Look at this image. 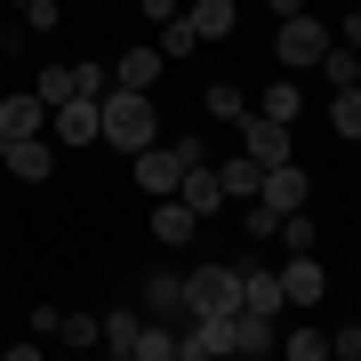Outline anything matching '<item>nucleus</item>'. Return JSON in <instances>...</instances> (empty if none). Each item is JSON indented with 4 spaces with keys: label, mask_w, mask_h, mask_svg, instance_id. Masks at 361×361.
<instances>
[{
    "label": "nucleus",
    "mask_w": 361,
    "mask_h": 361,
    "mask_svg": "<svg viewBox=\"0 0 361 361\" xmlns=\"http://www.w3.org/2000/svg\"><path fill=\"white\" fill-rule=\"evenodd\" d=\"M257 113H265V121H297V113H305V89H297V80H265Z\"/></svg>",
    "instance_id": "nucleus-19"
},
{
    "label": "nucleus",
    "mask_w": 361,
    "mask_h": 361,
    "mask_svg": "<svg viewBox=\"0 0 361 361\" xmlns=\"http://www.w3.org/2000/svg\"><path fill=\"white\" fill-rule=\"evenodd\" d=\"M329 353H345V361H361V329H337V337H329Z\"/></svg>",
    "instance_id": "nucleus-30"
},
{
    "label": "nucleus",
    "mask_w": 361,
    "mask_h": 361,
    "mask_svg": "<svg viewBox=\"0 0 361 361\" xmlns=\"http://www.w3.org/2000/svg\"><path fill=\"white\" fill-rule=\"evenodd\" d=\"M233 129H241V153L257 161V169H281V161H289V121H265V113H241V121H233Z\"/></svg>",
    "instance_id": "nucleus-5"
},
{
    "label": "nucleus",
    "mask_w": 361,
    "mask_h": 361,
    "mask_svg": "<svg viewBox=\"0 0 361 361\" xmlns=\"http://www.w3.org/2000/svg\"><path fill=\"white\" fill-rule=\"evenodd\" d=\"M193 49H201V32H193V16L177 8V16L161 25V56H193Z\"/></svg>",
    "instance_id": "nucleus-22"
},
{
    "label": "nucleus",
    "mask_w": 361,
    "mask_h": 361,
    "mask_svg": "<svg viewBox=\"0 0 361 361\" xmlns=\"http://www.w3.org/2000/svg\"><path fill=\"white\" fill-rule=\"evenodd\" d=\"M177 201L193 209V217L225 209V185H217V169H209V161H185V177H177Z\"/></svg>",
    "instance_id": "nucleus-11"
},
{
    "label": "nucleus",
    "mask_w": 361,
    "mask_h": 361,
    "mask_svg": "<svg viewBox=\"0 0 361 361\" xmlns=\"http://www.w3.org/2000/svg\"><path fill=\"white\" fill-rule=\"evenodd\" d=\"M193 233H201V217H193L177 193H161V209H153V241H161V249H185Z\"/></svg>",
    "instance_id": "nucleus-12"
},
{
    "label": "nucleus",
    "mask_w": 361,
    "mask_h": 361,
    "mask_svg": "<svg viewBox=\"0 0 361 361\" xmlns=\"http://www.w3.org/2000/svg\"><path fill=\"white\" fill-rule=\"evenodd\" d=\"M65 345H104V322L97 313H65Z\"/></svg>",
    "instance_id": "nucleus-26"
},
{
    "label": "nucleus",
    "mask_w": 361,
    "mask_h": 361,
    "mask_svg": "<svg viewBox=\"0 0 361 361\" xmlns=\"http://www.w3.org/2000/svg\"><path fill=\"white\" fill-rule=\"evenodd\" d=\"M329 40H337L329 16L297 8V16H281V40H273V56H281V65H322V49H329Z\"/></svg>",
    "instance_id": "nucleus-3"
},
{
    "label": "nucleus",
    "mask_w": 361,
    "mask_h": 361,
    "mask_svg": "<svg viewBox=\"0 0 361 361\" xmlns=\"http://www.w3.org/2000/svg\"><path fill=\"white\" fill-rule=\"evenodd\" d=\"M241 305H249V313H289V297H281V273H265V265H241Z\"/></svg>",
    "instance_id": "nucleus-14"
},
{
    "label": "nucleus",
    "mask_w": 361,
    "mask_h": 361,
    "mask_svg": "<svg viewBox=\"0 0 361 361\" xmlns=\"http://www.w3.org/2000/svg\"><path fill=\"white\" fill-rule=\"evenodd\" d=\"M257 177H265V169L249 161V153H233V161H217V185H225V201H257Z\"/></svg>",
    "instance_id": "nucleus-16"
},
{
    "label": "nucleus",
    "mask_w": 361,
    "mask_h": 361,
    "mask_svg": "<svg viewBox=\"0 0 361 361\" xmlns=\"http://www.w3.org/2000/svg\"><path fill=\"white\" fill-rule=\"evenodd\" d=\"M337 40H345V49H361V16H337Z\"/></svg>",
    "instance_id": "nucleus-32"
},
{
    "label": "nucleus",
    "mask_w": 361,
    "mask_h": 361,
    "mask_svg": "<svg viewBox=\"0 0 361 361\" xmlns=\"http://www.w3.org/2000/svg\"><path fill=\"white\" fill-rule=\"evenodd\" d=\"M8 8H32V0H8Z\"/></svg>",
    "instance_id": "nucleus-35"
},
{
    "label": "nucleus",
    "mask_w": 361,
    "mask_h": 361,
    "mask_svg": "<svg viewBox=\"0 0 361 361\" xmlns=\"http://www.w3.org/2000/svg\"><path fill=\"white\" fill-rule=\"evenodd\" d=\"M97 121H104V145H121V153H145V145L161 137L153 97H145V89H121V80L97 97Z\"/></svg>",
    "instance_id": "nucleus-1"
},
{
    "label": "nucleus",
    "mask_w": 361,
    "mask_h": 361,
    "mask_svg": "<svg viewBox=\"0 0 361 361\" xmlns=\"http://www.w3.org/2000/svg\"><path fill=\"white\" fill-rule=\"evenodd\" d=\"M145 313L153 322H185V273H145Z\"/></svg>",
    "instance_id": "nucleus-13"
},
{
    "label": "nucleus",
    "mask_w": 361,
    "mask_h": 361,
    "mask_svg": "<svg viewBox=\"0 0 361 361\" xmlns=\"http://www.w3.org/2000/svg\"><path fill=\"white\" fill-rule=\"evenodd\" d=\"M257 201H265V209H305V201H313V177H305L297 161H281V169L257 177Z\"/></svg>",
    "instance_id": "nucleus-8"
},
{
    "label": "nucleus",
    "mask_w": 361,
    "mask_h": 361,
    "mask_svg": "<svg viewBox=\"0 0 361 361\" xmlns=\"http://www.w3.org/2000/svg\"><path fill=\"white\" fill-rule=\"evenodd\" d=\"M185 16H193L201 40H233V25H241V8H233V0H193Z\"/></svg>",
    "instance_id": "nucleus-15"
},
{
    "label": "nucleus",
    "mask_w": 361,
    "mask_h": 361,
    "mask_svg": "<svg viewBox=\"0 0 361 361\" xmlns=\"http://www.w3.org/2000/svg\"><path fill=\"white\" fill-rule=\"evenodd\" d=\"M129 361H177V329H169V322H137Z\"/></svg>",
    "instance_id": "nucleus-17"
},
{
    "label": "nucleus",
    "mask_w": 361,
    "mask_h": 361,
    "mask_svg": "<svg viewBox=\"0 0 361 361\" xmlns=\"http://www.w3.org/2000/svg\"><path fill=\"white\" fill-rule=\"evenodd\" d=\"M145 8V25H169V16H177V0H137Z\"/></svg>",
    "instance_id": "nucleus-31"
},
{
    "label": "nucleus",
    "mask_w": 361,
    "mask_h": 361,
    "mask_svg": "<svg viewBox=\"0 0 361 361\" xmlns=\"http://www.w3.org/2000/svg\"><path fill=\"white\" fill-rule=\"evenodd\" d=\"M49 25H65V8H56V0H32V8H25V32H49Z\"/></svg>",
    "instance_id": "nucleus-29"
},
{
    "label": "nucleus",
    "mask_w": 361,
    "mask_h": 361,
    "mask_svg": "<svg viewBox=\"0 0 361 361\" xmlns=\"http://www.w3.org/2000/svg\"><path fill=\"white\" fill-rule=\"evenodd\" d=\"M129 177H137V193H153V201H161V193H177V177H185V153L153 137L145 153H129Z\"/></svg>",
    "instance_id": "nucleus-4"
},
{
    "label": "nucleus",
    "mask_w": 361,
    "mask_h": 361,
    "mask_svg": "<svg viewBox=\"0 0 361 361\" xmlns=\"http://www.w3.org/2000/svg\"><path fill=\"white\" fill-rule=\"evenodd\" d=\"M73 97V65H56V73H40V104H49V113H56V104H65Z\"/></svg>",
    "instance_id": "nucleus-28"
},
{
    "label": "nucleus",
    "mask_w": 361,
    "mask_h": 361,
    "mask_svg": "<svg viewBox=\"0 0 361 361\" xmlns=\"http://www.w3.org/2000/svg\"><path fill=\"white\" fill-rule=\"evenodd\" d=\"M185 313H241V265H193L185 273Z\"/></svg>",
    "instance_id": "nucleus-2"
},
{
    "label": "nucleus",
    "mask_w": 361,
    "mask_h": 361,
    "mask_svg": "<svg viewBox=\"0 0 361 361\" xmlns=\"http://www.w3.org/2000/svg\"><path fill=\"white\" fill-rule=\"evenodd\" d=\"M0 169H8L16 185H40V177L56 169V145H49V137H8V161H0Z\"/></svg>",
    "instance_id": "nucleus-9"
},
{
    "label": "nucleus",
    "mask_w": 361,
    "mask_h": 361,
    "mask_svg": "<svg viewBox=\"0 0 361 361\" xmlns=\"http://www.w3.org/2000/svg\"><path fill=\"white\" fill-rule=\"evenodd\" d=\"M297 8H305V0H273V16H297Z\"/></svg>",
    "instance_id": "nucleus-33"
},
{
    "label": "nucleus",
    "mask_w": 361,
    "mask_h": 361,
    "mask_svg": "<svg viewBox=\"0 0 361 361\" xmlns=\"http://www.w3.org/2000/svg\"><path fill=\"white\" fill-rule=\"evenodd\" d=\"M161 65H169V56H161V40H153V49H129V56H121V65H113V80H121V89H145Z\"/></svg>",
    "instance_id": "nucleus-18"
},
{
    "label": "nucleus",
    "mask_w": 361,
    "mask_h": 361,
    "mask_svg": "<svg viewBox=\"0 0 361 361\" xmlns=\"http://www.w3.org/2000/svg\"><path fill=\"white\" fill-rule=\"evenodd\" d=\"M0 161H8V137H0Z\"/></svg>",
    "instance_id": "nucleus-34"
},
{
    "label": "nucleus",
    "mask_w": 361,
    "mask_h": 361,
    "mask_svg": "<svg viewBox=\"0 0 361 361\" xmlns=\"http://www.w3.org/2000/svg\"><path fill=\"white\" fill-rule=\"evenodd\" d=\"M281 353H289V361H322V353H329V337H322V329H289V337H281Z\"/></svg>",
    "instance_id": "nucleus-24"
},
{
    "label": "nucleus",
    "mask_w": 361,
    "mask_h": 361,
    "mask_svg": "<svg viewBox=\"0 0 361 361\" xmlns=\"http://www.w3.org/2000/svg\"><path fill=\"white\" fill-rule=\"evenodd\" d=\"M322 80H329V89H345V80H361V49H345V40H329V49H322Z\"/></svg>",
    "instance_id": "nucleus-21"
},
{
    "label": "nucleus",
    "mask_w": 361,
    "mask_h": 361,
    "mask_svg": "<svg viewBox=\"0 0 361 361\" xmlns=\"http://www.w3.org/2000/svg\"><path fill=\"white\" fill-rule=\"evenodd\" d=\"M329 129L337 137H361V80H345V89L329 97Z\"/></svg>",
    "instance_id": "nucleus-20"
},
{
    "label": "nucleus",
    "mask_w": 361,
    "mask_h": 361,
    "mask_svg": "<svg viewBox=\"0 0 361 361\" xmlns=\"http://www.w3.org/2000/svg\"><path fill=\"white\" fill-rule=\"evenodd\" d=\"M322 289H329L322 257H313V249H289V265H281V297H289L297 313H305V305H322Z\"/></svg>",
    "instance_id": "nucleus-6"
},
{
    "label": "nucleus",
    "mask_w": 361,
    "mask_h": 361,
    "mask_svg": "<svg viewBox=\"0 0 361 361\" xmlns=\"http://www.w3.org/2000/svg\"><path fill=\"white\" fill-rule=\"evenodd\" d=\"M209 113H217V121H241L249 104H241V89H233V80H209Z\"/></svg>",
    "instance_id": "nucleus-25"
},
{
    "label": "nucleus",
    "mask_w": 361,
    "mask_h": 361,
    "mask_svg": "<svg viewBox=\"0 0 361 361\" xmlns=\"http://www.w3.org/2000/svg\"><path fill=\"white\" fill-rule=\"evenodd\" d=\"M137 322H145V313H129V305H121V313H104V345H113L121 361H129V345H137Z\"/></svg>",
    "instance_id": "nucleus-23"
},
{
    "label": "nucleus",
    "mask_w": 361,
    "mask_h": 361,
    "mask_svg": "<svg viewBox=\"0 0 361 361\" xmlns=\"http://www.w3.org/2000/svg\"><path fill=\"white\" fill-rule=\"evenodd\" d=\"M56 145H104V121H97V97H65L56 104Z\"/></svg>",
    "instance_id": "nucleus-7"
},
{
    "label": "nucleus",
    "mask_w": 361,
    "mask_h": 361,
    "mask_svg": "<svg viewBox=\"0 0 361 361\" xmlns=\"http://www.w3.org/2000/svg\"><path fill=\"white\" fill-rule=\"evenodd\" d=\"M241 225H249V241H273V225H281V209H265V201H249V209H241Z\"/></svg>",
    "instance_id": "nucleus-27"
},
{
    "label": "nucleus",
    "mask_w": 361,
    "mask_h": 361,
    "mask_svg": "<svg viewBox=\"0 0 361 361\" xmlns=\"http://www.w3.org/2000/svg\"><path fill=\"white\" fill-rule=\"evenodd\" d=\"M40 121H49L40 89H8L0 97V137H40Z\"/></svg>",
    "instance_id": "nucleus-10"
}]
</instances>
